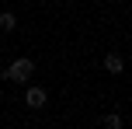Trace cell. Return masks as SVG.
Here are the masks:
<instances>
[{"instance_id":"obj_1","label":"cell","mask_w":132,"mask_h":129,"mask_svg":"<svg viewBox=\"0 0 132 129\" xmlns=\"http://www.w3.org/2000/svg\"><path fill=\"white\" fill-rule=\"evenodd\" d=\"M31 73H35V63L28 59V56L14 59L11 66L4 70V77H7V80H14V84H28V80H31Z\"/></svg>"},{"instance_id":"obj_2","label":"cell","mask_w":132,"mask_h":129,"mask_svg":"<svg viewBox=\"0 0 132 129\" xmlns=\"http://www.w3.org/2000/svg\"><path fill=\"white\" fill-rule=\"evenodd\" d=\"M45 101H49L45 87H35V84H24V105H28V108H45Z\"/></svg>"},{"instance_id":"obj_3","label":"cell","mask_w":132,"mask_h":129,"mask_svg":"<svg viewBox=\"0 0 132 129\" xmlns=\"http://www.w3.org/2000/svg\"><path fill=\"white\" fill-rule=\"evenodd\" d=\"M104 70L108 73H122V70H125V59H122L118 52H108L104 56Z\"/></svg>"},{"instance_id":"obj_4","label":"cell","mask_w":132,"mask_h":129,"mask_svg":"<svg viewBox=\"0 0 132 129\" xmlns=\"http://www.w3.org/2000/svg\"><path fill=\"white\" fill-rule=\"evenodd\" d=\"M14 28H18V18L11 11H0V32H14Z\"/></svg>"},{"instance_id":"obj_5","label":"cell","mask_w":132,"mask_h":129,"mask_svg":"<svg viewBox=\"0 0 132 129\" xmlns=\"http://www.w3.org/2000/svg\"><path fill=\"white\" fill-rule=\"evenodd\" d=\"M104 126H108V129H122V115H108Z\"/></svg>"}]
</instances>
